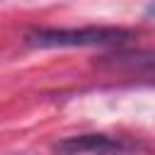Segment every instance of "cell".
<instances>
[{"label":"cell","instance_id":"cell-1","mask_svg":"<svg viewBox=\"0 0 155 155\" xmlns=\"http://www.w3.org/2000/svg\"><path fill=\"white\" fill-rule=\"evenodd\" d=\"M133 34L124 27H80V29H34L27 44L34 48H92L119 46Z\"/></svg>","mask_w":155,"mask_h":155},{"label":"cell","instance_id":"cell-3","mask_svg":"<svg viewBox=\"0 0 155 155\" xmlns=\"http://www.w3.org/2000/svg\"><path fill=\"white\" fill-rule=\"evenodd\" d=\"M148 15H150V17H155V2H153V5L148 7Z\"/></svg>","mask_w":155,"mask_h":155},{"label":"cell","instance_id":"cell-2","mask_svg":"<svg viewBox=\"0 0 155 155\" xmlns=\"http://www.w3.org/2000/svg\"><path fill=\"white\" fill-rule=\"evenodd\" d=\"M58 155H153V145L128 138V136H107V133H82L53 143Z\"/></svg>","mask_w":155,"mask_h":155}]
</instances>
